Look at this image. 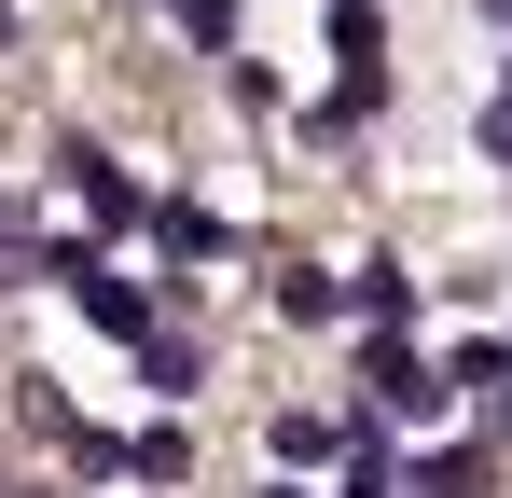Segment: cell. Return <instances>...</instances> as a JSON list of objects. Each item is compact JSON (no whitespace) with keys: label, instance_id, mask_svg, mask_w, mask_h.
Here are the masks:
<instances>
[{"label":"cell","instance_id":"52a82bcc","mask_svg":"<svg viewBox=\"0 0 512 498\" xmlns=\"http://www.w3.org/2000/svg\"><path fill=\"white\" fill-rule=\"evenodd\" d=\"M277 457H291V471H319V457H346V429H333V415H277Z\"/></svg>","mask_w":512,"mask_h":498},{"label":"cell","instance_id":"6da1fadb","mask_svg":"<svg viewBox=\"0 0 512 498\" xmlns=\"http://www.w3.org/2000/svg\"><path fill=\"white\" fill-rule=\"evenodd\" d=\"M443 402H457V374H429L416 346H374V415H388V429H429Z\"/></svg>","mask_w":512,"mask_h":498},{"label":"cell","instance_id":"3957f363","mask_svg":"<svg viewBox=\"0 0 512 498\" xmlns=\"http://www.w3.org/2000/svg\"><path fill=\"white\" fill-rule=\"evenodd\" d=\"M70 305H84L97 332H125V346L153 332V291H139V277H111V263H84V277H70Z\"/></svg>","mask_w":512,"mask_h":498},{"label":"cell","instance_id":"9c48e42d","mask_svg":"<svg viewBox=\"0 0 512 498\" xmlns=\"http://www.w3.org/2000/svg\"><path fill=\"white\" fill-rule=\"evenodd\" d=\"M180 28H194L208 56H236V0H180Z\"/></svg>","mask_w":512,"mask_h":498},{"label":"cell","instance_id":"30bf717a","mask_svg":"<svg viewBox=\"0 0 512 498\" xmlns=\"http://www.w3.org/2000/svg\"><path fill=\"white\" fill-rule=\"evenodd\" d=\"M0 42H14V0H0Z\"/></svg>","mask_w":512,"mask_h":498},{"label":"cell","instance_id":"8fae6325","mask_svg":"<svg viewBox=\"0 0 512 498\" xmlns=\"http://www.w3.org/2000/svg\"><path fill=\"white\" fill-rule=\"evenodd\" d=\"M263 498H305V485H263Z\"/></svg>","mask_w":512,"mask_h":498},{"label":"cell","instance_id":"277c9868","mask_svg":"<svg viewBox=\"0 0 512 498\" xmlns=\"http://www.w3.org/2000/svg\"><path fill=\"white\" fill-rule=\"evenodd\" d=\"M153 236H167V263H222V249H236L208 208H194V194H180V208H153Z\"/></svg>","mask_w":512,"mask_h":498},{"label":"cell","instance_id":"ba28073f","mask_svg":"<svg viewBox=\"0 0 512 498\" xmlns=\"http://www.w3.org/2000/svg\"><path fill=\"white\" fill-rule=\"evenodd\" d=\"M416 498H485V457H429V471H416Z\"/></svg>","mask_w":512,"mask_h":498},{"label":"cell","instance_id":"7a4b0ae2","mask_svg":"<svg viewBox=\"0 0 512 498\" xmlns=\"http://www.w3.org/2000/svg\"><path fill=\"white\" fill-rule=\"evenodd\" d=\"M56 166H70V208H84V236H125V222H139V180H125L111 153H84V139H70Z\"/></svg>","mask_w":512,"mask_h":498},{"label":"cell","instance_id":"8992f818","mask_svg":"<svg viewBox=\"0 0 512 498\" xmlns=\"http://www.w3.org/2000/svg\"><path fill=\"white\" fill-rule=\"evenodd\" d=\"M360 319L402 332V319H416V277H402V263H360Z\"/></svg>","mask_w":512,"mask_h":498},{"label":"cell","instance_id":"5b68a950","mask_svg":"<svg viewBox=\"0 0 512 498\" xmlns=\"http://www.w3.org/2000/svg\"><path fill=\"white\" fill-rule=\"evenodd\" d=\"M139 374H153V388H167V402H194V374H208V360H194V346H180V332L153 319V332H139Z\"/></svg>","mask_w":512,"mask_h":498},{"label":"cell","instance_id":"7c38bea8","mask_svg":"<svg viewBox=\"0 0 512 498\" xmlns=\"http://www.w3.org/2000/svg\"><path fill=\"white\" fill-rule=\"evenodd\" d=\"M0 291H14V263H0Z\"/></svg>","mask_w":512,"mask_h":498}]
</instances>
